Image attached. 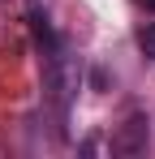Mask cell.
I'll return each instance as SVG.
<instances>
[{
    "label": "cell",
    "mask_w": 155,
    "mask_h": 159,
    "mask_svg": "<svg viewBox=\"0 0 155 159\" xmlns=\"http://www.w3.org/2000/svg\"><path fill=\"white\" fill-rule=\"evenodd\" d=\"M147 138H151L147 116H129L125 125L112 133V151H116V155H142V151H147Z\"/></svg>",
    "instance_id": "6da1fadb"
},
{
    "label": "cell",
    "mask_w": 155,
    "mask_h": 159,
    "mask_svg": "<svg viewBox=\"0 0 155 159\" xmlns=\"http://www.w3.org/2000/svg\"><path fill=\"white\" fill-rule=\"evenodd\" d=\"M138 52L147 56V60H155V22H147V26L138 30Z\"/></svg>",
    "instance_id": "7a4b0ae2"
},
{
    "label": "cell",
    "mask_w": 155,
    "mask_h": 159,
    "mask_svg": "<svg viewBox=\"0 0 155 159\" xmlns=\"http://www.w3.org/2000/svg\"><path fill=\"white\" fill-rule=\"evenodd\" d=\"M138 4H142V9H147V13H155V0H138Z\"/></svg>",
    "instance_id": "3957f363"
}]
</instances>
